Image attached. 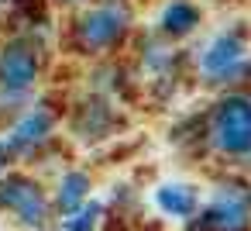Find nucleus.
<instances>
[{
  "label": "nucleus",
  "instance_id": "obj_1",
  "mask_svg": "<svg viewBox=\"0 0 251 231\" xmlns=\"http://www.w3.org/2000/svg\"><path fill=\"white\" fill-rule=\"evenodd\" d=\"M0 210H11L21 224L28 228H45L49 224V200L45 190L25 176V173H7L0 176Z\"/></svg>",
  "mask_w": 251,
  "mask_h": 231
},
{
  "label": "nucleus",
  "instance_id": "obj_2",
  "mask_svg": "<svg viewBox=\"0 0 251 231\" xmlns=\"http://www.w3.org/2000/svg\"><path fill=\"white\" fill-rule=\"evenodd\" d=\"M217 145L227 152H244L251 148V104L244 97H227L217 107Z\"/></svg>",
  "mask_w": 251,
  "mask_h": 231
},
{
  "label": "nucleus",
  "instance_id": "obj_3",
  "mask_svg": "<svg viewBox=\"0 0 251 231\" xmlns=\"http://www.w3.org/2000/svg\"><path fill=\"white\" fill-rule=\"evenodd\" d=\"M35 76H38V52L25 38H14L0 49V87L4 90L21 93L35 83Z\"/></svg>",
  "mask_w": 251,
  "mask_h": 231
},
{
  "label": "nucleus",
  "instance_id": "obj_4",
  "mask_svg": "<svg viewBox=\"0 0 251 231\" xmlns=\"http://www.w3.org/2000/svg\"><path fill=\"white\" fill-rule=\"evenodd\" d=\"M124 21H127V14H124L121 7H114V4L93 7V11H86V14L76 21V38H79L83 49L114 45V42L121 38V31H124Z\"/></svg>",
  "mask_w": 251,
  "mask_h": 231
},
{
  "label": "nucleus",
  "instance_id": "obj_5",
  "mask_svg": "<svg viewBox=\"0 0 251 231\" xmlns=\"http://www.w3.org/2000/svg\"><path fill=\"white\" fill-rule=\"evenodd\" d=\"M248 203L251 193L237 183L224 186L217 203L203 214V231H248Z\"/></svg>",
  "mask_w": 251,
  "mask_h": 231
},
{
  "label": "nucleus",
  "instance_id": "obj_6",
  "mask_svg": "<svg viewBox=\"0 0 251 231\" xmlns=\"http://www.w3.org/2000/svg\"><path fill=\"white\" fill-rule=\"evenodd\" d=\"M49 131H52L49 111H31V114H25V117L11 128V138H7L11 155H14V152H31V148H38V145L49 138Z\"/></svg>",
  "mask_w": 251,
  "mask_h": 231
},
{
  "label": "nucleus",
  "instance_id": "obj_7",
  "mask_svg": "<svg viewBox=\"0 0 251 231\" xmlns=\"http://www.w3.org/2000/svg\"><path fill=\"white\" fill-rule=\"evenodd\" d=\"M86 193H90V176L86 173H66L59 179V193H55V207L62 214H76L83 203H86Z\"/></svg>",
  "mask_w": 251,
  "mask_h": 231
},
{
  "label": "nucleus",
  "instance_id": "obj_8",
  "mask_svg": "<svg viewBox=\"0 0 251 231\" xmlns=\"http://www.w3.org/2000/svg\"><path fill=\"white\" fill-rule=\"evenodd\" d=\"M237 59H241V42L237 38H217L210 45V52L203 56V69L206 73H227Z\"/></svg>",
  "mask_w": 251,
  "mask_h": 231
},
{
  "label": "nucleus",
  "instance_id": "obj_9",
  "mask_svg": "<svg viewBox=\"0 0 251 231\" xmlns=\"http://www.w3.org/2000/svg\"><path fill=\"white\" fill-rule=\"evenodd\" d=\"M158 203H162L169 214H176V217H186V214H193V207H196L189 186H162V190H158Z\"/></svg>",
  "mask_w": 251,
  "mask_h": 231
},
{
  "label": "nucleus",
  "instance_id": "obj_10",
  "mask_svg": "<svg viewBox=\"0 0 251 231\" xmlns=\"http://www.w3.org/2000/svg\"><path fill=\"white\" fill-rule=\"evenodd\" d=\"M196 21H200V14H196L189 4H182V0L169 4V7H165V14H162V28H165V31H172V35H182V31H189Z\"/></svg>",
  "mask_w": 251,
  "mask_h": 231
},
{
  "label": "nucleus",
  "instance_id": "obj_11",
  "mask_svg": "<svg viewBox=\"0 0 251 231\" xmlns=\"http://www.w3.org/2000/svg\"><path fill=\"white\" fill-rule=\"evenodd\" d=\"M100 203L93 200V203H83L76 214H69L66 221H62V231H93V224H97V217H100Z\"/></svg>",
  "mask_w": 251,
  "mask_h": 231
},
{
  "label": "nucleus",
  "instance_id": "obj_12",
  "mask_svg": "<svg viewBox=\"0 0 251 231\" xmlns=\"http://www.w3.org/2000/svg\"><path fill=\"white\" fill-rule=\"evenodd\" d=\"M103 121H107L103 104H86V107H83V114H79V131H83V135H86V131H90V135H97Z\"/></svg>",
  "mask_w": 251,
  "mask_h": 231
},
{
  "label": "nucleus",
  "instance_id": "obj_13",
  "mask_svg": "<svg viewBox=\"0 0 251 231\" xmlns=\"http://www.w3.org/2000/svg\"><path fill=\"white\" fill-rule=\"evenodd\" d=\"M7 162H11V148H7V142H0V176H4Z\"/></svg>",
  "mask_w": 251,
  "mask_h": 231
}]
</instances>
